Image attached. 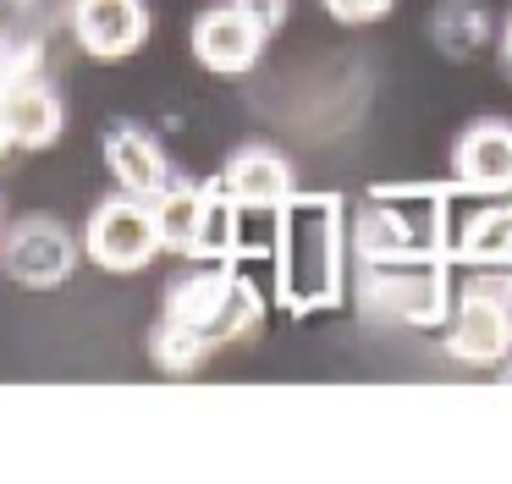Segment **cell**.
Returning <instances> with one entry per match:
<instances>
[{
	"mask_svg": "<svg viewBox=\"0 0 512 484\" xmlns=\"http://www.w3.org/2000/svg\"><path fill=\"white\" fill-rule=\"evenodd\" d=\"M0 226H6V204H0Z\"/></svg>",
	"mask_w": 512,
	"mask_h": 484,
	"instance_id": "cell-23",
	"label": "cell"
},
{
	"mask_svg": "<svg viewBox=\"0 0 512 484\" xmlns=\"http://www.w3.org/2000/svg\"><path fill=\"white\" fill-rule=\"evenodd\" d=\"M265 39L270 28L254 17V11H243L237 0H221V6L199 11L188 28V44H193V61L204 66V72L215 77H243L259 66V55H265Z\"/></svg>",
	"mask_w": 512,
	"mask_h": 484,
	"instance_id": "cell-5",
	"label": "cell"
},
{
	"mask_svg": "<svg viewBox=\"0 0 512 484\" xmlns=\"http://www.w3.org/2000/svg\"><path fill=\"white\" fill-rule=\"evenodd\" d=\"M45 72V44L39 39H17V33H0V94L12 83H28V77Z\"/></svg>",
	"mask_w": 512,
	"mask_h": 484,
	"instance_id": "cell-17",
	"label": "cell"
},
{
	"mask_svg": "<svg viewBox=\"0 0 512 484\" xmlns=\"http://www.w3.org/2000/svg\"><path fill=\"white\" fill-rule=\"evenodd\" d=\"M441 297L446 281L430 264V253L364 264V308H375V314H391L402 325H430V319H441Z\"/></svg>",
	"mask_w": 512,
	"mask_h": 484,
	"instance_id": "cell-6",
	"label": "cell"
},
{
	"mask_svg": "<svg viewBox=\"0 0 512 484\" xmlns=\"http://www.w3.org/2000/svg\"><path fill=\"white\" fill-rule=\"evenodd\" d=\"M501 66H507V77H512V17H507V28H501Z\"/></svg>",
	"mask_w": 512,
	"mask_h": 484,
	"instance_id": "cell-21",
	"label": "cell"
},
{
	"mask_svg": "<svg viewBox=\"0 0 512 484\" xmlns=\"http://www.w3.org/2000/svg\"><path fill=\"white\" fill-rule=\"evenodd\" d=\"M83 259L100 264L105 275H138L149 270V259L160 253V226H155V198H138V193H116L100 198L83 220V237H78Z\"/></svg>",
	"mask_w": 512,
	"mask_h": 484,
	"instance_id": "cell-3",
	"label": "cell"
},
{
	"mask_svg": "<svg viewBox=\"0 0 512 484\" xmlns=\"http://www.w3.org/2000/svg\"><path fill=\"white\" fill-rule=\"evenodd\" d=\"M457 253H463L468 264L512 259V198L496 204V209H479V215L463 226V237H457Z\"/></svg>",
	"mask_w": 512,
	"mask_h": 484,
	"instance_id": "cell-15",
	"label": "cell"
},
{
	"mask_svg": "<svg viewBox=\"0 0 512 484\" xmlns=\"http://www.w3.org/2000/svg\"><path fill=\"white\" fill-rule=\"evenodd\" d=\"M237 6L254 11L265 28H281V22H287V11H292V0H237Z\"/></svg>",
	"mask_w": 512,
	"mask_h": 484,
	"instance_id": "cell-20",
	"label": "cell"
},
{
	"mask_svg": "<svg viewBox=\"0 0 512 484\" xmlns=\"http://www.w3.org/2000/svg\"><path fill=\"white\" fill-rule=\"evenodd\" d=\"M474 292H485V297H496L501 308H512V259H501V264H479V275L474 281Z\"/></svg>",
	"mask_w": 512,
	"mask_h": 484,
	"instance_id": "cell-19",
	"label": "cell"
},
{
	"mask_svg": "<svg viewBox=\"0 0 512 484\" xmlns=\"http://www.w3.org/2000/svg\"><path fill=\"white\" fill-rule=\"evenodd\" d=\"M17 6H34V0H17Z\"/></svg>",
	"mask_w": 512,
	"mask_h": 484,
	"instance_id": "cell-24",
	"label": "cell"
},
{
	"mask_svg": "<svg viewBox=\"0 0 512 484\" xmlns=\"http://www.w3.org/2000/svg\"><path fill=\"white\" fill-rule=\"evenodd\" d=\"M507 380H512V363H507Z\"/></svg>",
	"mask_w": 512,
	"mask_h": 484,
	"instance_id": "cell-25",
	"label": "cell"
},
{
	"mask_svg": "<svg viewBox=\"0 0 512 484\" xmlns=\"http://www.w3.org/2000/svg\"><path fill=\"white\" fill-rule=\"evenodd\" d=\"M215 182H221V193L237 209H281L292 198V165H287V154L265 149V143H248V149H237L226 160V171Z\"/></svg>",
	"mask_w": 512,
	"mask_h": 484,
	"instance_id": "cell-10",
	"label": "cell"
},
{
	"mask_svg": "<svg viewBox=\"0 0 512 484\" xmlns=\"http://www.w3.org/2000/svg\"><path fill=\"white\" fill-rule=\"evenodd\" d=\"M100 154L111 165V176L122 182V193H138V198H160L182 182V171L171 165V154L160 149V138H149L144 127L133 121H116V127L100 132Z\"/></svg>",
	"mask_w": 512,
	"mask_h": 484,
	"instance_id": "cell-8",
	"label": "cell"
},
{
	"mask_svg": "<svg viewBox=\"0 0 512 484\" xmlns=\"http://www.w3.org/2000/svg\"><path fill=\"white\" fill-rule=\"evenodd\" d=\"M72 39L94 61H127L149 39V6L144 0H72L67 6Z\"/></svg>",
	"mask_w": 512,
	"mask_h": 484,
	"instance_id": "cell-7",
	"label": "cell"
},
{
	"mask_svg": "<svg viewBox=\"0 0 512 484\" xmlns=\"http://www.w3.org/2000/svg\"><path fill=\"white\" fill-rule=\"evenodd\" d=\"M12 154V132H6V121H0V160Z\"/></svg>",
	"mask_w": 512,
	"mask_h": 484,
	"instance_id": "cell-22",
	"label": "cell"
},
{
	"mask_svg": "<svg viewBox=\"0 0 512 484\" xmlns=\"http://www.w3.org/2000/svg\"><path fill=\"white\" fill-rule=\"evenodd\" d=\"M452 171L474 193H512V121H474L452 149Z\"/></svg>",
	"mask_w": 512,
	"mask_h": 484,
	"instance_id": "cell-12",
	"label": "cell"
},
{
	"mask_svg": "<svg viewBox=\"0 0 512 484\" xmlns=\"http://www.w3.org/2000/svg\"><path fill=\"white\" fill-rule=\"evenodd\" d=\"M430 39L441 55H452V61H468V55L485 50L490 39V17L479 0H441V6L430 11Z\"/></svg>",
	"mask_w": 512,
	"mask_h": 484,
	"instance_id": "cell-14",
	"label": "cell"
},
{
	"mask_svg": "<svg viewBox=\"0 0 512 484\" xmlns=\"http://www.w3.org/2000/svg\"><path fill=\"white\" fill-rule=\"evenodd\" d=\"M149 358H155L166 374H193V369H204V363L215 358V347L199 336V330L177 325V319H160L155 336H149Z\"/></svg>",
	"mask_w": 512,
	"mask_h": 484,
	"instance_id": "cell-16",
	"label": "cell"
},
{
	"mask_svg": "<svg viewBox=\"0 0 512 484\" xmlns=\"http://www.w3.org/2000/svg\"><path fill=\"white\" fill-rule=\"evenodd\" d=\"M0 121L12 132V149H50L67 132V105L45 77H28L0 94Z\"/></svg>",
	"mask_w": 512,
	"mask_h": 484,
	"instance_id": "cell-11",
	"label": "cell"
},
{
	"mask_svg": "<svg viewBox=\"0 0 512 484\" xmlns=\"http://www.w3.org/2000/svg\"><path fill=\"white\" fill-rule=\"evenodd\" d=\"M221 182H177L171 193L155 198V226H160V253H182V259H232L237 242V215Z\"/></svg>",
	"mask_w": 512,
	"mask_h": 484,
	"instance_id": "cell-2",
	"label": "cell"
},
{
	"mask_svg": "<svg viewBox=\"0 0 512 484\" xmlns=\"http://www.w3.org/2000/svg\"><path fill=\"white\" fill-rule=\"evenodd\" d=\"M435 231L430 226H413V215L402 209H386V204H369L353 226V248L364 264H386V259H419L430 253Z\"/></svg>",
	"mask_w": 512,
	"mask_h": 484,
	"instance_id": "cell-13",
	"label": "cell"
},
{
	"mask_svg": "<svg viewBox=\"0 0 512 484\" xmlns=\"http://www.w3.org/2000/svg\"><path fill=\"white\" fill-rule=\"evenodd\" d=\"M83 248L61 220L50 215H23L12 226H0V275L28 292H56L72 281Z\"/></svg>",
	"mask_w": 512,
	"mask_h": 484,
	"instance_id": "cell-4",
	"label": "cell"
},
{
	"mask_svg": "<svg viewBox=\"0 0 512 484\" xmlns=\"http://www.w3.org/2000/svg\"><path fill=\"white\" fill-rule=\"evenodd\" d=\"M446 352L457 363H501L512 352V308L468 286L452 325H446Z\"/></svg>",
	"mask_w": 512,
	"mask_h": 484,
	"instance_id": "cell-9",
	"label": "cell"
},
{
	"mask_svg": "<svg viewBox=\"0 0 512 484\" xmlns=\"http://www.w3.org/2000/svg\"><path fill=\"white\" fill-rule=\"evenodd\" d=\"M320 6H325V17L342 22V28H369V22L391 17L397 0H320Z\"/></svg>",
	"mask_w": 512,
	"mask_h": 484,
	"instance_id": "cell-18",
	"label": "cell"
},
{
	"mask_svg": "<svg viewBox=\"0 0 512 484\" xmlns=\"http://www.w3.org/2000/svg\"><path fill=\"white\" fill-rule=\"evenodd\" d=\"M160 319H177V325L199 330V336L221 352V347H243V341L259 336L265 303H259V292L243 275L215 259V264H204V270H182L177 281L166 286Z\"/></svg>",
	"mask_w": 512,
	"mask_h": 484,
	"instance_id": "cell-1",
	"label": "cell"
}]
</instances>
